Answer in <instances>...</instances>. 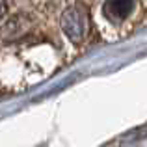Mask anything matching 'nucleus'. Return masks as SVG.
I'll use <instances>...</instances> for the list:
<instances>
[{"mask_svg":"<svg viewBox=\"0 0 147 147\" xmlns=\"http://www.w3.org/2000/svg\"><path fill=\"white\" fill-rule=\"evenodd\" d=\"M61 28L65 36L73 41H80L86 36L88 30V17L82 7H69L61 17Z\"/></svg>","mask_w":147,"mask_h":147,"instance_id":"nucleus-1","label":"nucleus"},{"mask_svg":"<svg viewBox=\"0 0 147 147\" xmlns=\"http://www.w3.org/2000/svg\"><path fill=\"white\" fill-rule=\"evenodd\" d=\"M132 7H134V0H106L102 9L110 21L117 22V21H123L125 17H129Z\"/></svg>","mask_w":147,"mask_h":147,"instance_id":"nucleus-2","label":"nucleus"},{"mask_svg":"<svg viewBox=\"0 0 147 147\" xmlns=\"http://www.w3.org/2000/svg\"><path fill=\"white\" fill-rule=\"evenodd\" d=\"M4 13H6V4H4V0H0V19H2Z\"/></svg>","mask_w":147,"mask_h":147,"instance_id":"nucleus-3","label":"nucleus"}]
</instances>
